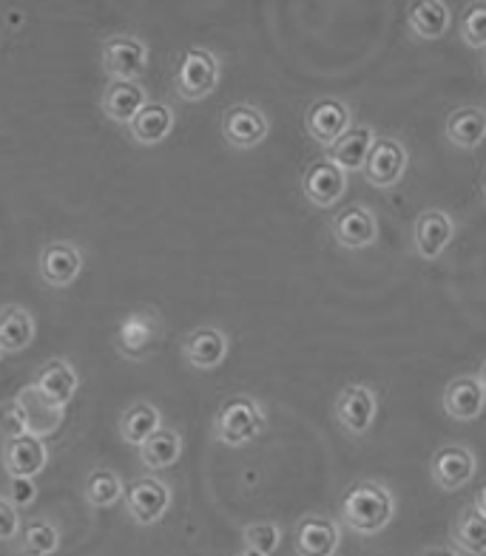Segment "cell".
<instances>
[{"label": "cell", "mask_w": 486, "mask_h": 556, "mask_svg": "<svg viewBox=\"0 0 486 556\" xmlns=\"http://www.w3.org/2000/svg\"><path fill=\"white\" fill-rule=\"evenodd\" d=\"M392 517H396V494L378 480H359L341 497V526L359 536L382 534L392 522Z\"/></svg>", "instance_id": "6da1fadb"}, {"label": "cell", "mask_w": 486, "mask_h": 556, "mask_svg": "<svg viewBox=\"0 0 486 556\" xmlns=\"http://www.w3.org/2000/svg\"><path fill=\"white\" fill-rule=\"evenodd\" d=\"M265 409L251 395H234L220 403L214 415V438L222 446L239 448L248 446L259 434L265 432Z\"/></svg>", "instance_id": "7a4b0ae2"}, {"label": "cell", "mask_w": 486, "mask_h": 556, "mask_svg": "<svg viewBox=\"0 0 486 556\" xmlns=\"http://www.w3.org/2000/svg\"><path fill=\"white\" fill-rule=\"evenodd\" d=\"M220 58L211 49H202V46L188 49L179 54L177 66H174V91L185 103H202L220 86Z\"/></svg>", "instance_id": "3957f363"}, {"label": "cell", "mask_w": 486, "mask_h": 556, "mask_svg": "<svg viewBox=\"0 0 486 556\" xmlns=\"http://www.w3.org/2000/svg\"><path fill=\"white\" fill-rule=\"evenodd\" d=\"M410 165V154L401 139L396 137H376L370 148L367 160H364V182L378 191H390L404 179V170Z\"/></svg>", "instance_id": "277c9868"}, {"label": "cell", "mask_w": 486, "mask_h": 556, "mask_svg": "<svg viewBox=\"0 0 486 556\" xmlns=\"http://www.w3.org/2000/svg\"><path fill=\"white\" fill-rule=\"evenodd\" d=\"M126 514L137 526H157L171 508V489L154 475L137 477L123 489Z\"/></svg>", "instance_id": "5b68a950"}, {"label": "cell", "mask_w": 486, "mask_h": 556, "mask_svg": "<svg viewBox=\"0 0 486 556\" xmlns=\"http://www.w3.org/2000/svg\"><path fill=\"white\" fill-rule=\"evenodd\" d=\"M162 336V315L154 309H134L117 324L114 346L123 358L146 361Z\"/></svg>", "instance_id": "8992f818"}, {"label": "cell", "mask_w": 486, "mask_h": 556, "mask_svg": "<svg viewBox=\"0 0 486 556\" xmlns=\"http://www.w3.org/2000/svg\"><path fill=\"white\" fill-rule=\"evenodd\" d=\"M222 137L236 151H253L271 134V119L259 105L234 103L222 114Z\"/></svg>", "instance_id": "52a82bcc"}, {"label": "cell", "mask_w": 486, "mask_h": 556, "mask_svg": "<svg viewBox=\"0 0 486 556\" xmlns=\"http://www.w3.org/2000/svg\"><path fill=\"white\" fill-rule=\"evenodd\" d=\"M100 60L111 80H140L148 68V46L137 35H111L100 46Z\"/></svg>", "instance_id": "ba28073f"}, {"label": "cell", "mask_w": 486, "mask_h": 556, "mask_svg": "<svg viewBox=\"0 0 486 556\" xmlns=\"http://www.w3.org/2000/svg\"><path fill=\"white\" fill-rule=\"evenodd\" d=\"M475 471H478L475 452L464 443H447V446L435 448V454L429 457V477L447 494L466 489Z\"/></svg>", "instance_id": "9c48e42d"}, {"label": "cell", "mask_w": 486, "mask_h": 556, "mask_svg": "<svg viewBox=\"0 0 486 556\" xmlns=\"http://www.w3.org/2000/svg\"><path fill=\"white\" fill-rule=\"evenodd\" d=\"M353 125V109L341 97H319L304 111V131L322 148H331Z\"/></svg>", "instance_id": "30bf717a"}, {"label": "cell", "mask_w": 486, "mask_h": 556, "mask_svg": "<svg viewBox=\"0 0 486 556\" xmlns=\"http://www.w3.org/2000/svg\"><path fill=\"white\" fill-rule=\"evenodd\" d=\"M378 415L376 392L364 383H350L336 397V420L350 438H364Z\"/></svg>", "instance_id": "8fae6325"}, {"label": "cell", "mask_w": 486, "mask_h": 556, "mask_svg": "<svg viewBox=\"0 0 486 556\" xmlns=\"http://www.w3.org/2000/svg\"><path fill=\"white\" fill-rule=\"evenodd\" d=\"M331 233L336 244L345 250H367L376 244L378 239V222L376 213L370 211L367 205H353L341 207L331 219Z\"/></svg>", "instance_id": "7c38bea8"}, {"label": "cell", "mask_w": 486, "mask_h": 556, "mask_svg": "<svg viewBox=\"0 0 486 556\" xmlns=\"http://www.w3.org/2000/svg\"><path fill=\"white\" fill-rule=\"evenodd\" d=\"M341 545V526L327 514H304L294 526L296 556H336Z\"/></svg>", "instance_id": "4fadbf2b"}, {"label": "cell", "mask_w": 486, "mask_h": 556, "mask_svg": "<svg viewBox=\"0 0 486 556\" xmlns=\"http://www.w3.org/2000/svg\"><path fill=\"white\" fill-rule=\"evenodd\" d=\"M456 236V222L441 207H427L419 213L413 227V248L424 262H435L444 250L450 248Z\"/></svg>", "instance_id": "5bb4252c"}, {"label": "cell", "mask_w": 486, "mask_h": 556, "mask_svg": "<svg viewBox=\"0 0 486 556\" xmlns=\"http://www.w3.org/2000/svg\"><path fill=\"white\" fill-rule=\"evenodd\" d=\"M302 193L310 205L333 207L347 193V174L331 160H313L302 174Z\"/></svg>", "instance_id": "9a60e30c"}, {"label": "cell", "mask_w": 486, "mask_h": 556, "mask_svg": "<svg viewBox=\"0 0 486 556\" xmlns=\"http://www.w3.org/2000/svg\"><path fill=\"white\" fill-rule=\"evenodd\" d=\"M83 250L72 242H52L40 250V258H37V267H40V278H43L49 287H72L83 273Z\"/></svg>", "instance_id": "2e32d148"}, {"label": "cell", "mask_w": 486, "mask_h": 556, "mask_svg": "<svg viewBox=\"0 0 486 556\" xmlns=\"http://www.w3.org/2000/svg\"><path fill=\"white\" fill-rule=\"evenodd\" d=\"M32 387L52 406L66 409L68 403L74 401V395H77V389H80V375H77V369L66 358H49L35 372Z\"/></svg>", "instance_id": "e0dca14e"}, {"label": "cell", "mask_w": 486, "mask_h": 556, "mask_svg": "<svg viewBox=\"0 0 486 556\" xmlns=\"http://www.w3.org/2000/svg\"><path fill=\"white\" fill-rule=\"evenodd\" d=\"M3 471L9 477H32L35 480L49 463V448L40 438L35 434H21V438H7L3 440Z\"/></svg>", "instance_id": "ac0fdd59"}, {"label": "cell", "mask_w": 486, "mask_h": 556, "mask_svg": "<svg viewBox=\"0 0 486 556\" xmlns=\"http://www.w3.org/2000/svg\"><path fill=\"white\" fill-rule=\"evenodd\" d=\"M484 375H458L444 389V412L452 420L472 424L484 412Z\"/></svg>", "instance_id": "d6986e66"}, {"label": "cell", "mask_w": 486, "mask_h": 556, "mask_svg": "<svg viewBox=\"0 0 486 556\" xmlns=\"http://www.w3.org/2000/svg\"><path fill=\"white\" fill-rule=\"evenodd\" d=\"M183 355L194 369L211 372L228 355V336L220 327H197L185 336Z\"/></svg>", "instance_id": "ffe728a7"}, {"label": "cell", "mask_w": 486, "mask_h": 556, "mask_svg": "<svg viewBox=\"0 0 486 556\" xmlns=\"http://www.w3.org/2000/svg\"><path fill=\"white\" fill-rule=\"evenodd\" d=\"M373 139H376L373 125H350L331 148H324L327 151L324 160H331L345 174H356V170L364 168V160H367L370 148H373Z\"/></svg>", "instance_id": "44dd1931"}, {"label": "cell", "mask_w": 486, "mask_h": 556, "mask_svg": "<svg viewBox=\"0 0 486 556\" xmlns=\"http://www.w3.org/2000/svg\"><path fill=\"white\" fill-rule=\"evenodd\" d=\"M126 128L128 137L140 148H157L174 131V111H171L169 103H151L148 100Z\"/></svg>", "instance_id": "7402d4cb"}, {"label": "cell", "mask_w": 486, "mask_h": 556, "mask_svg": "<svg viewBox=\"0 0 486 556\" xmlns=\"http://www.w3.org/2000/svg\"><path fill=\"white\" fill-rule=\"evenodd\" d=\"M148 103V91L140 80H111L103 91L100 109L117 125H128Z\"/></svg>", "instance_id": "603a6c76"}, {"label": "cell", "mask_w": 486, "mask_h": 556, "mask_svg": "<svg viewBox=\"0 0 486 556\" xmlns=\"http://www.w3.org/2000/svg\"><path fill=\"white\" fill-rule=\"evenodd\" d=\"M15 401L23 412L26 434H35V438H40V440H43L46 434L58 432V426L63 424V415H66V409H58V406H52V403L46 401V397L40 395V392H37L32 383L17 392Z\"/></svg>", "instance_id": "cb8c5ba5"}, {"label": "cell", "mask_w": 486, "mask_h": 556, "mask_svg": "<svg viewBox=\"0 0 486 556\" xmlns=\"http://www.w3.org/2000/svg\"><path fill=\"white\" fill-rule=\"evenodd\" d=\"M35 315L21 304L0 307V355H17L35 341Z\"/></svg>", "instance_id": "d4e9b609"}, {"label": "cell", "mask_w": 486, "mask_h": 556, "mask_svg": "<svg viewBox=\"0 0 486 556\" xmlns=\"http://www.w3.org/2000/svg\"><path fill=\"white\" fill-rule=\"evenodd\" d=\"M452 542L456 548L466 556H484L486 554V511H484V494L475 497L472 508H464L452 522Z\"/></svg>", "instance_id": "484cf974"}, {"label": "cell", "mask_w": 486, "mask_h": 556, "mask_svg": "<svg viewBox=\"0 0 486 556\" xmlns=\"http://www.w3.org/2000/svg\"><path fill=\"white\" fill-rule=\"evenodd\" d=\"M444 137L450 139V146L475 151L486 137L484 109L481 105H464V109L452 111L447 117V125H444Z\"/></svg>", "instance_id": "4316f807"}, {"label": "cell", "mask_w": 486, "mask_h": 556, "mask_svg": "<svg viewBox=\"0 0 486 556\" xmlns=\"http://www.w3.org/2000/svg\"><path fill=\"white\" fill-rule=\"evenodd\" d=\"M179 454H183V434H179L177 429H171V426H160V429L137 448V457H140V463L148 471L171 469V466L179 460Z\"/></svg>", "instance_id": "83f0119b"}, {"label": "cell", "mask_w": 486, "mask_h": 556, "mask_svg": "<svg viewBox=\"0 0 486 556\" xmlns=\"http://www.w3.org/2000/svg\"><path fill=\"white\" fill-rule=\"evenodd\" d=\"M452 21L450 7L444 0H424V3H413L407 12V26L419 40H438L447 35Z\"/></svg>", "instance_id": "f1b7e54d"}, {"label": "cell", "mask_w": 486, "mask_h": 556, "mask_svg": "<svg viewBox=\"0 0 486 556\" xmlns=\"http://www.w3.org/2000/svg\"><path fill=\"white\" fill-rule=\"evenodd\" d=\"M162 426V415L160 409H157L154 403L148 401H137L132 403L123 415H120V438H123V443H128V446L140 448L142 443H146L151 434L157 432Z\"/></svg>", "instance_id": "f546056e"}, {"label": "cell", "mask_w": 486, "mask_h": 556, "mask_svg": "<svg viewBox=\"0 0 486 556\" xmlns=\"http://www.w3.org/2000/svg\"><path fill=\"white\" fill-rule=\"evenodd\" d=\"M60 545V531L49 520H29L15 536V551L21 556H52Z\"/></svg>", "instance_id": "4dcf8cb0"}, {"label": "cell", "mask_w": 486, "mask_h": 556, "mask_svg": "<svg viewBox=\"0 0 486 556\" xmlns=\"http://www.w3.org/2000/svg\"><path fill=\"white\" fill-rule=\"evenodd\" d=\"M123 489L126 485H123L117 471L95 469L83 483V497L95 508H111V505H117L123 500Z\"/></svg>", "instance_id": "1f68e13d"}, {"label": "cell", "mask_w": 486, "mask_h": 556, "mask_svg": "<svg viewBox=\"0 0 486 556\" xmlns=\"http://www.w3.org/2000/svg\"><path fill=\"white\" fill-rule=\"evenodd\" d=\"M242 540H245V548H253L259 554L271 556L273 551L279 548L282 542V528L276 522H248L242 528Z\"/></svg>", "instance_id": "d6a6232c"}, {"label": "cell", "mask_w": 486, "mask_h": 556, "mask_svg": "<svg viewBox=\"0 0 486 556\" xmlns=\"http://www.w3.org/2000/svg\"><path fill=\"white\" fill-rule=\"evenodd\" d=\"M461 37H464V43L475 52H481L486 46V3H472L466 9L464 23H461Z\"/></svg>", "instance_id": "836d02e7"}, {"label": "cell", "mask_w": 486, "mask_h": 556, "mask_svg": "<svg viewBox=\"0 0 486 556\" xmlns=\"http://www.w3.org/2000/svg\"><path fill=\"white\" fill-rule=\"evenodd\" d=\"M37 497V485L32 477H9V503L15 505L17 511L21 508H29Z\"/></svg>", "instance_id": "e575fe53"}, {"label": "cell", "mask_w": 486, "mask_h": 556, "mask_svg": "<svg viewBox=\"0 0 486 556\" xmlns=\"http://www.w3.org/2000/svg\"><path fill=\"white\" fill-rule=\"evenodd\" d=\"M0 432H3V438H21V434H26V424H23V412L17 401L0 403Z\"/></svg>", "instance_id": "d590c367"}, {"label": "cell", "mask_w": 486, "mask_h": 556, "mask_svg": "<svg viewBox=\"0 0 486 556\" xmlns=\"http://www.w3.org/2000/svg\"><path fill=\"white\" fill-rule=\"evenodd\" d=\"M17 531H21L17 508L7 497H0V542H15Z\"/></svg>", "instance_id": "8d00e7d4"}, {"label": "cell", "mask_w": 486, "mask_h": 556, "mask_svg": "<svg viewBox=\"0 0 486 556\" xmlns=\"http://www.w3.org/2000/svg\"><path fill=\"white\" fill-rule=\"evenodd\" d=\"M421 556H458V551L447 548V545H435V548H427Z\"/></svg>", "instance_id": "74e56055"}, {"label": "cell", "mask_w": 486, "mask_h": 556, "mask_svg": "<svg viewBox=\"0 0 486 556\" xmlns=\"http://www.w3.org/2000/svg\"><path fill=\"white\" fill-rule=\"evenodd\" d=\"M236 556H265V554H259V551H253V548H242Z\"/></svg>", "instance_id": "f35d334b"}, {"label": "cell", "mask_w": 486, "mask_h": 556, "mask_svg": "<svg viewBox=\"0 0 486 556\" xmlns=\"http://www.w3.org/2000/svg\"><path fill=\"white\" fill-rule=\"evenodd\" d=\"M0 358H3V355H0Z\"/></svg>", "instance_id": "ab89813d"}]
</instances>
